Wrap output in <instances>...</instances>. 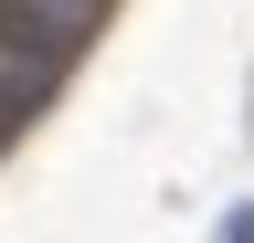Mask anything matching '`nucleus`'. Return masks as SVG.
I'll return each mask as SVG.
<instances>
[{"label": "nucleus", "mask_w": 254, "mask_h": 243, "mask_svg": "<svg viewBox=\"0 0 254 243\" xmlns=\"http://www.w3.org/2000/svg\"><path fill=\"white\" fill-rule=\"evenodd\" d=\"M222 243H254V211H222Z\"/></svg>", "instance_id": "7ed1b4c3"}, {"label": "nucleus", "mask_w": 254, "mask_h": 243, "mask_svg": "<svg viewBox=\"0 0 254 243\" xmlns=\"http://www.w3.org/2000/svg\"><path fill=\"white\" fill-rule=\"evenodd\" d=\"M32 96H43V74H21V64H0V148L21 138V116H32Z\"/></svg>", "instance_id": "f03ea898"}, {"label": "nucleus", "mask_w": 254, "mask_h": 243, "mask_svg": "<svg viewBox=\"0 0 254 243\" xmlns=\"http://www.w3.org/2000/svg\"><path fill=\"white\" fill-rule=\"evenodd\" d=\"M85 32H95L85 0H0V64H21V74H43V85L85 53Z\"/></svg>", "instance_id": "f257e3e1"}]
</instances>
